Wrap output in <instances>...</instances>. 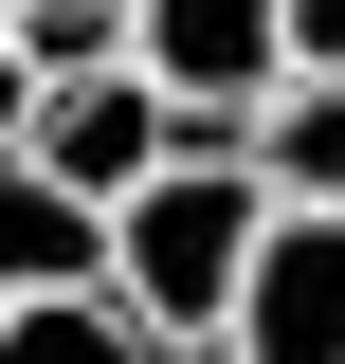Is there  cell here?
Here are the masks:
<instances>
[{
  "label": "cell",
  "instance_id": "1",
  "mask_svg": "<svg viewBox=\"0 0 345 364\" xmlns=\"http://www.w3.org/2000/svg\"><path fill=\"white\" fill-rule=\"evenodd\" d=\"M273 200L255 182V146H182L146 200H109V310L146 328V346H236V291H255V255H273Z\"/></svg>",
  "mask_w": 345,
  "mask_h": 364
},
{
  "label": "cell",
  "instance_id": "2",
  "mask_svg": "<svg viewBox=\"0 0 345 364\" xmlns=\"http://www.w3.org/2000/svg\"><path fill=\"white\" fill-rule=\"evenodd\" d=\"M128 73H164L200 109V146H236L291 91V0H128Z\"/></svg>",
  "mask_w": 345,
  "mask_h": 364
},
{
  "label": "cell",
  "instance_id": "3",
  "mask_svg": "<svg viewBox=\"0 0 345 364\" xmlns=\"http://www.w3.org/2000/svg\"><path fill=\"white\" fill-rule=\"evenodd\" d=\"M200 146V109H182L164 73H128V55H91V73H55V109H37V164L73 182V200H146V182Z\"/></svg>",
  "mask_w": 345,
  "mask_h": 364
},
{
  "label": "cell",
  "instance_id": "4",
  "mask_svg": "<svg viewBox=\"0 0 345 364\" xmlns=\"http://www.w3.org/2000/svg\"><path fill=\"white\" fill-rule=\"evenodd\" d=\"M236 364H345V200H291L236 291Z\"/></svg>",
  "mask_w": 345,
  "mask_h": 364
},
{
  "label": "cell",
  "instance_id": "5",
  "mask_svg": "<svg viewBox=\"0 0 345 364\" xmlns=\"http://www.w3.org/2000/svg\"><path fill=\"white\" fill-rule=\"evenodd\" d=\"M55 291H109V200H73L37 146H0V310H55Z\"/></svg>",
  "mask_w": 345,
  "mask_h": 364
},
{
  "label": "cell",
  "instance_id": "6",
  "mask_svg": "<svg viewBox=\"0 0 345 364\" xmlns=\"http://www.w3.org/2000/svg\"><path fill=\"white\" fill-rule=\"evenodd\" d=\"M236 146H255V182H273V200H345V73H291Z\"/></svg>",
  "mask_w": 345,
  "mask_h": 364
},
{
  "label": "cell",
  "instance_id": "7",
  "mask_svg": "<svg viewBox=\"0 0 345 364\" xmlns=\"http://www.w3.org/2000/svg\"><path fill=\"white\" fill-rule=\"evenodd\" d=\"M0 364H164L109 291H55V310H0Z\"/></svg>",
  "mask_w": 345,
  "mask_h": 364
},
{
  "label": "cell",
  "instance_id": "8",
  "mask_svg": "<svg viewBox=\"0 0 345 364\" xmlns=\"http://www.w3.org/2000/svg\"><path fill=\"white\" fill-rule=\"evenodd\" d=\"M18 37L55 55V73H91V55H128V0H0Z\"/></svg>",
  "mask_w": 345,
  "mask_h": 364
},
{
  "label": "cell",
  "instance_id": "9",
  "mask_svg": "<svg viewBox=\"0 0 345 364\" xmlns=\"http://www.w3.org/2000/svg\"><path fill=\"white\" fill-rule=\"evenodd\" d=\"M37 109H55V55L0 18V146H37Z\"/></svg>",
  "mask_w": 345,
  "mask_h": 364
},
{
  "label": "cell",
  "instance_id": "10",
  "mask_svg": "<svg viewBox=\"0 0 345 364\" xmlns=\"http://www.w3.org/2000/svg\"><path fill=\"white\" fill-rule=\"evenodd\" d=\"M291 73H345V0H291Z\"/></svg>",
  "mask_w": 345,
  "mask_h": 364
},
{
  "label": "cell",
  "instance_id": "11",
  "mask_svg": "<svg viewBox=\"0 0 345 364\" xmlns=\"http://www.w3.org/2000/svg\"><path fill=\"white\" fill-rule=\"evenodd\" d=\"M182 364H236V346H182Z\"/></svg>",
  "mask_w": 345,
  "mask_h": 364
}]
</instances>
